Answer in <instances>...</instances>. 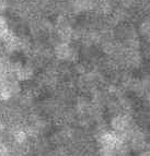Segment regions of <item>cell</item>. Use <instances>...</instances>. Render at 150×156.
<instances>
[{"instance_id":"cell-1","label":"cell","mask_w":150,"mask_h":156,"mask_svg":"<svg viewBox=\"0 0 150 156\" xmlns=\"http://www.w3.org/2000/svg\"><path fill=\"white\" fill-rule=\"evenodd\" d=\"M110 126L111 130L115 131L116 133H119V135L123 136L136 125H135L134 120H133L132 116L129 114H127V112H117L111 119Z\"/></svg>"},{"instance_id":"cell-2","label":"cell","mask_w":150,"mask_h":156,"mask_svg":"<svg viewBox=\"0 0 150 156\" xmlns=\"http://www.w3.org/2000/svg\"><path fill=\"white\" fill-rule=\"evenodd\" d=\"M12 69H13V62H11L5 55L0 54V81L12 76Z\"/></svg>"},{"instance_id":"cell-3","label":"cell","mask_w":150,"mask_h":156,"mask_svg":"<svg viewBox=\"0 0 150 156\" xmlns=\"http://www.w3.org/2000/svg\"><path fill=\"white\" fill-rule=\"evenodd\" d=\"M0 156H9L8 146L2 138H0Z\"/></svg>"},{"instance_id":"cell-4","label":"cell","mask_w":150,"mask_h":156,"mask_svg":"<svg viewBox=\"0 0 150 156\" xmlns=\"http://www.w3.org/2000/svg\"><path fill=\"white\" fill-rule=\"evenodd\" d=\"M138 156H150V143H147L146 147L138 153Z\"/></svg>"},{"instance_id":"cell-5","label":"cell","mask_w":150,"mask_h":156,"mask_svg":"<svg viewBox=\"0 0 150 156\" xmlns=\"http://www.w3.org/2000/svg\"><path fill=\"white\" fill-rule=\"evenodd\" d=\"M7 3H8L7 0H0V12H2L7 8Z\"/></svg>"}]
</instances>
